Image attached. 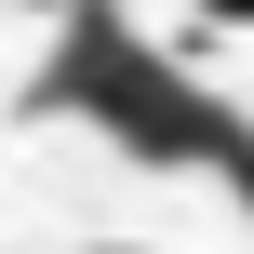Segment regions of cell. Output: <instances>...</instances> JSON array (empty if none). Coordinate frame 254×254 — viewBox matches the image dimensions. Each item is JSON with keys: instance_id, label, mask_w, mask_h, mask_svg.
Returning <instances> with one entry per match:
<instances>
[{"instance_id": "6da1fadb", "label": "cell", "mask_w": 254, "mask_h": 254, "mask_svg": "<svg viewBox=\"0 0 254 254\" xmlns=\"http://www.w3.org/2000/svg\"><path fill=\"white\" fill-rule=\"evenodd\" d=\"M188 13H201V27H254V0H188Z\"/></svg>"}]
</instances>
